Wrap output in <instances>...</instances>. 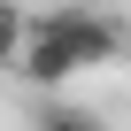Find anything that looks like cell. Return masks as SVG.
<instances>
[{
  "label": "cell",
  "instance_id": "cell-1",
  "mask_svg": "<svg viewBox=\"0 0 131 131\" xmlns=\"http://www.w3.org/2000/svg\"><path fill=\"white\" fill-rule=\"evenodd\" d=\"M131 54V23L123 16H100V8H54L31 23V54L16 62V77L39 85V93H62L77 70H100V62Z\"/></svg>",
  "mask_w": 131,
  "mask_h": 131
},
{
  "label": "cell",
  "instance_id": "cell-2",
  "mask_svg": "<svg viewBox=\"0 0 131 131\" xmlns=\"http://www.w3.org/2000/svg\"><path fill=\"white\" fill-rule=\"evenodd\" d=\"M31 131H100V116H85V108H70V100H46Z\"/></svg>",
  "mask_w": 131,
  "mask_h": 131
}]
</instances>
